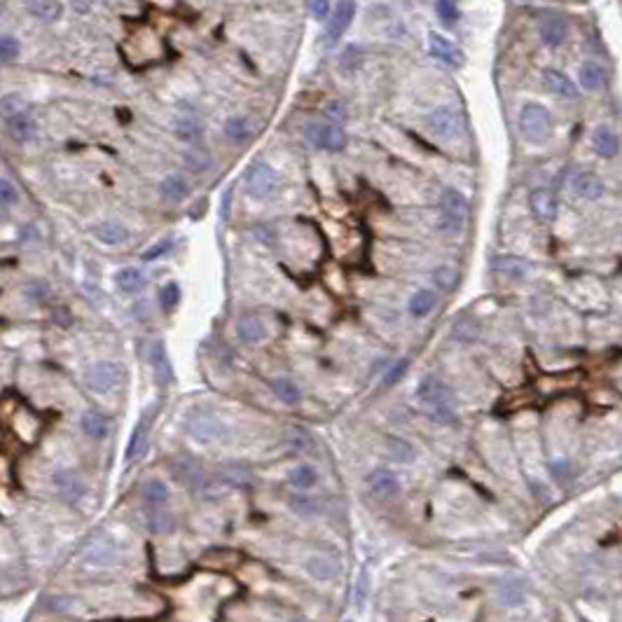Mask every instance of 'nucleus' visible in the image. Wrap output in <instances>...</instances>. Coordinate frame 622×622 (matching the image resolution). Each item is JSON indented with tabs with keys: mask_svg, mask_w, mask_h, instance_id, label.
Segmentation results:
<instances>
[{
	"mask_svg": "<svg viewBox=\"0 0 622 622\" xmlns=\"http://www.w3.org/2000/svg\"><path fill=\"white\" fill-rule=\"evenodd\" d=\"M91 232H94L96 239L105 246H120V243H125L129 236L127 227L120 225V222H101V225H96Z\"/></svg>",
	"mask_w": 622,
	"mask_h": 622,
	"instance_id": "26",
	"label": "nucleus"
},
{
	"mask_svg": "<svg viewBox=\"0 0 622 622\" xmlns=\"http://www.w3.org/2000/svg\"><path fill=\"white\" fill-rule=\"evenodd\" d=\"M272 388H274L276 398H279L281 403H286V405H297V403H299V398H302V393H299V388L295 386L293 381H288V379H276V381L272 384Z\"/></svg>",
	"mask_w": 622,
	"mask_h": 622,
	"instance_id": "36",
	"label": "nucleus"
},
{
	"mask_svg": "<svg viewBox=\"0 0 622 622\" xmlns=\"http://www.w3.org/2000/svg\"><path fill=\"white\" fill-rule=\"evenodd\" d=\"M148 524L155 534H168L173 529V517L164 510L155 508L150 514H148Z\"/></svg>",
	"mask_w": 622,
	"mask_h": 622,
	"instance_id": "43",
	"label": "nucleus"
},
{
	"mask_svg": "<svg viewBox=\"0 0 622 622\" xmlns=\"http://www.w3.org/2000/svg\"><path fill=\"white\" fill-rule=\"evenodd\" d=\"M468 220V199L461 195L459 190L447 188L442 192L440 199V220H437V229L442 234H459L466 227Z\"/></svg>",
	"mask_w": 622,
	"mask_h": 622,
	"instance_id": "1",
	"label": "nucleus"
},
{
	"mask_svg": "<svg viewBox=\"0 0 622 622\" xmlns=\"http://www.w3.org/2000/svg\"><path fill=\"white\" fill-rule=\"evenodd\" d=\"M318 475L316 471H313L311 466H295L293 471L288 473V482L293 485L295 489H311L313 485H316Z\"/></svg>",
	"mask_w": 622,
	"mask_h": 622,
	"instance_id": "34",
	"label": "nucleus"
},
{
	"mask_svg": "<svg viewBox=\"0 0 622 622\" xmlns=\"http://www.w3.org/2000/svg\"><path fill=\"white\" fill-rule=\"evenodd\" d=\"M152 414L155 412H145L141 421L136 424L132 437H129V447H127V461H136L143 456L145 447H148V433H150V424H152Z\"/></svg>",
	"mask_w": 622,
	"mask_h": 622,
	"instance_id": "14",
	"label": "nucleus"
},
{
	"mask_svg": "<svg viewBox=\"0 0 622 622\" xmlns=\"http://www.w3.org/2000/svg\"><path fill=\"white\" fill-rule=\"evenodd\" d=\"M117 381H120V367L115 363H108V360H101V363H96L87 372L89 388L96 391V393H108V391L117 386Z\"/></svg>",
	"mask_w": 622,
	"mask_h": 622,
	"instance_id": "9",
	"label": "nucleus"
},
{
	"mask_svg": "<svg viewBox=\"0 0 622 622\" xmlns=\"http://www.w3.org/2000/svg\"><path fill=\"white\" fill-rule=\"evenodd\" d=\"M80 426H82V431L87 433L89 437H94V440H101V437H105V435H108L110 421L105 419L101 412H94V410H89V412H84V414H82V421H80Z\"/></svg>",
	"mask_w": 622,
	"mask_h": 622,
	"instance_id": "27",
	"label": "nucleus"
},
{
	"mask_svg": "<svg viewBox=\"0 0 622 622\" xmlns=\"http://www.w3.org/2000/svg\"><path fill=\"white\" fill-rule=\"evenodd\" d=\"M17 113H24V101H21L19 96H7L0 101V115H3L5 120L14 117Z\"/></svg>",
	"mask_w": 622,
	"mask_h": 622,
	"instance_id": "47",
	"label": "nucleus"
},
{
	"mask_svg": "<svg viewBox=\"0 0 622 622\" xmlns=\"http://www.w3.org/2000/svg\"><path fill=\"white\" fill-rule=\"evenodd\" d=\"M428 47H431V54L437 61H442L444 66L461 68V66L466 64L463 52H461L454 42H449L447 38H442V35H437V33H431V35H428Z\"/></svg>",
	"mask_w": 622,
	"mask_h": 622,
	"instance_id": "10",
	"label": "nucleus"
},
{
	"mask_svg": "<svg viewBox=\"0 0 622 622\" xmlns=\"http://www.w3.org/2000/svg\"><path fill=\"white\" fill-rule=\"evenodd\" d=\"M407 370H410V360L407 358H403V360H398V363L391 367V370L384 374V379H381V386L384 388H391V386H396L398 381H401L405 374H407Z\"/></svg>",
	"mask_w": 622,
	"mask_h": 622,
	"instance_id": "45",
	"label": "nucleus"
},
{
	"mask_svg": "<svg viewBox=\"0 0 622 622\" xmlns=\"http://www.w3.org/2000/svg\"><path fill=\"white\" fill-rule=\"evenodd\" d=\"M522 136L531 143H545L552 136V115L541 103H526L519 113Z\"/></svg>",
	"mask_w": 622,
	"mask_h": 622,
	"instance_id": "2",
	"label": "nucleus"
},
{
	"mask_svg": "<svg viewBox=\"0 0 622 622\" xmlns=\"http://www.w3.org/2000/svg\"><path fill=\"white\" fill-rule=\"evenodd\" d=\"M236 335L246 344H258L267 337V328L258 316H241L239 323H236Z\"/></svg>",
	"mask_w": 622,
	"mask_h": 622,
	"instance_id": "24",
	"label": "nucleus"
},
{
	"mask_svg": "<svg viewBox=\"0 0 622 622\" xmlns=\"http://www.w3.org/2000/svg\"><path fill=\"white\" fill-rule=\"evenodd\" d=\"M306 141L313 143L321 150L328 152H340L347 145V134L342 132L337 125H309L304 129Z\"/></svg>",
	"mask_w": 622,
	"mask_h": 622,
	"instance_id": "6",
	"label": "nucleus"
},
{
	"mask_svg": "<svg viewBox=\"0 0 622 622\" xmlns=\"http://www.w3.org/2000/svg\"><path fill=\"white\" fill-rule=\"evenodd\" d=\"M529 209H531L536 220L548 225V222L557 218V197L545 188L531 190V195H529Z\"/></svg>",
	"mask_w": 622,
	"mask_h": 622,
	"instance_id": "11",
	"label": "nucleus"
},
{
	"mask_svg": "<svg viewBox=\"0 0 622 622\" xmlns=\"http://www.w3.org/2000/svg\"><path fill=\"white\" fill-rule=\"evenodd\" d=\"M571 188H573L575 195L582 197V199H589V202H594V199H601L606 195L604 180L599 178L597 173H592V171L575 173L573 180H571Z\"/></svg>",
	"mask_w": 622,
	"mask_h": 622,
	"instance_id": "13",
	"label": "nucleus"
},
{
	"mask_svg": "<svg viewBox=\"0 0 622 622\" xmlns=\"http://www.w3.org/2000/svg\"><path fill=\"white\" fill-rule=\"evenodd\" d=\"M143 498L152 505V508H159V505H164L168 501V489L164 482L150 480V482H145V487H143Z\"/></svg>",
	"mask_w": 622,
	"mask_h": 622,
	"instance_id": "35",
	"label": "nucleus"
},
{
	"mask_svg": "<svg viewBox=\"0 0 622 622\" xmlns=\"http://www.w3.org/2000/svg\"><path fill=\"white\" fill-rule=\"evenodd\" d=\"M592 145H594V152H597L599 157L611 159V157H616V155H618V150H620V138H618L616 132H613V129H609V127H599L597 132H594V136H592Z\"/></svg>",
	"mask_w": 622,
	"mask_h": 622,
	"instance_id": "22",
	"label": "nucleus"
},
{
	"mask_svg": "<svg viewBox=\"0 0 622 622\" xmlns=\"http://www.w3.org/2000/svg\"><path fill=\"white\" fill-rule=\"evenodd\" d=\"M188 164H190V168H195V171H204V168L211 166V157L199 148H192L188 152Z\"/></svg>",
	"mask_w": 622,
	"mask_h": 622,
	"instance_id": "49",
	"label": "nucleus"
},
{
	"mask_svg": "<svg viewBox=\"0 0 622 622\" xmlns=\"http://www.w3.org/2000/svg\"><path fill=\"white\" fill-rule=\"evenodd\" d=\"M491 270L501 276H508V279L522 281V279H526L529 265L522 258H514V255H496L494 260H491Z\"/></svg>",
	"mask_w": 622,
	"mask_h": 622,
	"instance_id": "19",
	"label": "nucleus"
},
{
	"mask_svg": "<svg viewBox=\"0 0 622 622\" xmlns=\"http://www.w3.org/2000/svg\"><path fill=\"white\" fill-rule=\"evenodd\" d=\"M150 363H152V370H155L157 381L162 384V386H168V384L173 381V365H171V360H168V353H166L162 342L152 344V349H150Z\"/></svg>",
	"mask_w": 622,
	"mask_h": 622,
	"instance_id": "17",
	"label": "nucleus"
},
{
	"mask_svg": "<svg viewBox=\"0 0 622 622\" xmlns=\"http://www.w3.org/2000/svg\"><path fill=\"white\" fill-rule=\"evenodd\" d=\"M173 473L178 475V480L192 491H199L206 487V475L202 471V466L195 463V461H178L173 468Z\"/></svg>",
	"mask_w": 622,
	"mask_h": 622,
	"instance_id": "21",
	"label": "nucleus"
},
{
	"mask_svg": "<svg viewBox=\"0 0 622 622\" xmlns=\"http://www.w3.org/2000/svg\"><path fill=\"white\" fill-rule=\"evenodd\" d=\"M159 192H162V197L168 199V202H183V199L190 195V180L180 173H171L162 180Z\"/></svg>",
	"mask_w": 622,
	"mask_h": 622,
	"instance_id": "25",
	"label": "nucleus"
},
{
	"mask_svg": "<svg viewBox=\"0 0 622 622\" xmlns=\"http://www.w3.org/2000/svg\"><path fill=\"white\" fill-rule=\"evenodd\" d=\"M288 442H293L297 449H309L311 447L309 435H306L304 431H299V428H290V431H288Z\"/></svg>",
	"mask_w": 622,
	"mask_h": 622,
	"instance_id": "52",
	"label": "nucleus"
},
{
	"mask_svg": "<svg viewBox=\"0 0 622 622\" xmlns=\"http://www.w3.org/2000/svg\"><path fill=\"white\" fill-rule=\"evenodd\" d=\"M541 40L548 47H559L566 40V21L559 14H548L541 21Z\"/></svg>",
	"mask_w": 622,
	"mask_h": 622,
	"instance_id": "18",
	"label": "nucleus"
},
{
	"mask_svg": "<svg viewBox=\"0 0 622 622\" xmlns=\"http://www.w3.org/2000/svg\"><path fill=\"white\" fill-rule=\"evenodd\" d=\"M604 80H606L604 68L599 66V64H592V61H587V64L580 68V84H582V89L599 91V89L604 87Z\"/></svg>",
	"mask_w": 622,
	"mask_h": 622,
	"instance_id": "32",
	"label": "nucleus"
},
{
	"mask_svg": "<svg viewBox=\"0 0 622 622\" xmlns=\"http://www.w3.org/2000/svg\"><path fill=\"white\" fill-rule=\"evenodd\" d=\"M309 10L313 14V19L323 21L326 17H330V10H333V5H330L328 0H316V3H309Z\"/></svg>",
	"mask_w": 622,
	"mask_h": 622,
	"instance_id": "54",
	"label": "nucleus"
},
{
	"mask_svg": "<svg viewBox=\"0 0 622 622\" xmlns=\"http://www.w3.org/2000/svg\"><path fill=\"white\" fill-rule=\"evenodd\" d=\"M431 419L437 421V424H447V426L456 424V421H459V419H456V414L451 412V407H449V405H444V407H433Z\"/></svg>",
	"mask_w": 622,
	"mask_h": 622,
	"instance_id": "50",
	"label": "nucleus"
},
{
	"mask_svg": "<svg viewBox=\"0 0 622 622\" xmlns=\"http://www.w3.org/2000/svg\"><path fill=\"white\" fill-rule=\"evenodd\" d=\"M171 248H173V241H171V239H164V241H159V243L152 246V248L145 250V253H143V260H148V263H152V260L162 258L164 253H168Z\"/></svg>",
	"mask_w": 622,
	"mask_h": 622,
	"instance_id": "51",
	"label": "nucleus"
},
{
	"mask_svg": "<svg viewBox=\"0 0 622 622\" xmlns=\"http://www.w3.org/2000/svg\"><path fill=\"white\" fill-rule=\"evenodd\" d=\"M188 433L202 444H216L227 437V428L209 412H192L188 417Z\"/></svg>",
	"mask_w": 622,
	"mask_h": 622,
	"instance_id": "3",
	"label": "nucleus"
},
{
	"mask_svg": "<svg viewBox=\"0 0 622 622\" xmlns=\"http://www.w3.org/2000/svg\"><path fill=\"white\" fill-rule=\"evenodd\" d=\"M417 398L421 403H426L431 407H444L454 401V391H451L442 379L428 374V377L417 386Z\"/></svg>",
	"mask_w": 622,
	"mask_h": 622,
	"instance_id": "8",
	"label": "nucleus"
},
{
	"mask_svg": "<svg viewBox=\"0 0 622 622\" xmlns=\"http://www.w3.org/2000/svg\"><path fill=\"white\" fill-rule=\"evenodd\" d=\"M19 202V192L10 180L0 178V206H14Z\"/></svg>",
	"mask_w": 622,
	"mask_h": 622,
	"instance_id": "48",
	"label": "nucleus"
},
{
	"mask_svg": "<svg viewBox=\"0 0 622 622\" xmlns=\"http://www.w3.org/2000/svg\"><path fill=\"white\" fill-rule=\"evenodd\" d=\"M290 505H293V510L302 512V514H313V512H316V503H313L311 498L295 496L293 501H290Z\"/></svg>",
	"mask_w": 622,
	"mask_h": 622,
	"instance_id": "53",
	"label": "nucleus"
},
{
	"mask_svg": "<svg viewBox=\"0 0 622 622\" xmlns=\"http://www.w3.org/2000/svg\"><path fill=\"white\" fill-rule=\"evenodd\" d=\"M175 134H178L183 141L195 143L202 138V125H199L195 117H180L175 122Z\"/></svg>",
	"mask_w": 622,
	"mask_h": 622,
	"instance_id": "39",
	"label": "nucleus"
},
{
	"mask_svg": "<svg viewBox=\"0 0 622 622\" xmlns=\"http://www.w3.org/2000/svg\"><path fill=\"white\" fill-rule=\"evenodd\" d=\"M433 281H435V286L440 288V290H454L456 288V283H459V272L454 270V267H449V265H440L437 267V270L433 272Z\"/></svg>",
	"mask_w": 622,
	"mask_h": 622,
	"instance_id": "38",
	"label": "nucleus"
},
{
	"mask_svg": "<svg viewBox=\"0 0 622 622\" xmlns=\"http://www.w3.org/2000/svg\"><path fill=\"white\" fill-rule=\"evenodd\" d=\"M225 136L232 143H246L253 136L250 122L246 120V117H241V115H234V117H229L225 122Z\"/></svg>",
	"mask_w": 622,
	"mask_h": 622,
	"instance_id": "31",
	"label": "nucleus"
},
{
	"mask_svg": "<svg viewBox=\"0 0 622 622\" xmlns=\"http://www.w3.org/2000/svg\"><path fill=\"white\" fill-rule=\"evenodd\" d=\"M353 14H356V3H351V0H347V3H337L333 14L328 17V28H326V45H337L342 40V35L347 33V28L351 26L353 21Z\"/></svg>",
	"mask_w": 622,
	"mask_h": 622,
	"instance_id": "7",
	"label": "nucleus"
},
{
	"mask_svg": "<svg viewBox=\"0 0 622 622\" xmlns=\"http://www.w3.org/2000/svg\"><path fill=\"white\" fill-rule=\"evenodd\" d=\"M178 302H180L178 283H166V286L159 290V306H162V311L171 313L175 306H178Z\"/></svg>",
	"mask_w": 622,
	"mask_h": 622,
	"instance_id": "41",
	"label": "nucleus"
},
{
	"mask_svg": "<svg viewBox=\"0 0 622 622\" xmlns=\"http://www.w3.org/2000/svg\"><path fill=\"white\" fill-rule=\"evenodd\" d=\"M435 302H437V295L433 293V290H417L410 299V313L417 318L426 316V313L435 306Z\"/></svg>",
	"mask_w": 622,
	"mask_h": 622,
	"instance_id": "33",
	"label": "nucleus"
},
{
	"mask_svg": "<svg viewBox=\"0 0 622 622\" xmlns=\"http://www.w3.org/2000/svg\"><path fill=\"white\" fill-rule=\"evenodd\" d=\"M543 82L548 84L550 91H555V94L562 96V98H568V101H575V98L580 96L578 87H575V84L568 80L564 73L555 71V68H548V71L543 73Z\"/></svg>",
	"mask_w": 622,
	"mask_h": 622,
	"instance_id": "20",
	"label": "nucleus"
},
{
	"mask_svg": "<svg viewBox=\"0 0 622 622\" xmlns=\"http://www.w3.org/2000/svg\"><path fill=\"white\" fill-rule=\"evenodd\" d=\"M7 132H10L12 141H17V143H30L38 136V122L30 117L26 110L24 113H17L14 117L7 120Z\"/></svg>",
	"mask_w": 622,
	"mask_h": 622,
	"instance_id": "15",
	"label": "nucleus"
},
{
	"mask_svg": "<svg viewBox=\"0 0 622 622\" xmlns=\"http://www.w3.org/2000/svg\"><path fill=\"white\" fill-rule=\"evenodd\" d=\"M367 487H370V491L377 498H391V496L398 494L401 482H398V478L391 471H386V468H379V471H374L370 478H367Z\"/></svg>",
	"mask_w": 622,
	"mask_h": 622,
	"instance_id": "16",
	"label": "nucleus"
},
{
	"mask_svg": "<svg viewBox=\"0 0 622 622\" xmlns=\"http://www.w3.org/2000/svg\"><path fill=\"white\" fill-rule=\"evenodd\" d=\"M293 622H302V620H293Z\"/></svg>",
	"mask_w": 622,
	"mask_h": 622,
	"instance_id": "55",
	"label": "nucleus"
},
{
	"mask_svg": "<svg viewBox=\"0 0 622 622\" xmlns=\"http://www.w3.org/2000/svg\"><path fill=\"white\" fill-rule=\"evenodd\" d=\"M426 125L437 138L451 141V138H456L461 134V129H463V120H461L459 110L449 108V105H440V108H435L426 117Z\"/></svg>",
	"mask_w": 622,
	"mask_h": 622,
	"instance_id": "5",
	"label": "nucleus"
},
{
	"mask_svg": "<svg viewBox=\"0 0 622 622\" xmlns=\"http://www.w3.org/2000/svg\"><path fill=\"white\" fill-rule=\"evenodd\" d=\"M451 333H454V340H461V342H473V340H478L480 326L475 323L473 318H461L459 323L454 326V330H451Z\"/></svg>",
	"mask_w": 622,
	"mask_h": 622,
	"instance_id": "44",
	"label": "nucleus"
},
{
	"mask_svg": "<svg viewBox=\"0 0 622 622\" xmlns=\"http://www.w3.org/2000/svg\"><path fill=\"white\" fill-rule=\"evenodd\" d=\"M54 487L59 491V496L64 498V501H68V503H78L80 498L87 494V485H84V480L73 471L54 473Z\"/></svg>",
	"mask_w": 622,
	"mask_h": 622,
	"instance_id": "12",
	"label": "nucleus"
},
{
	"mask_svg": "<svg viewBox=\"0 0 622 622\" xmlns=\"http://www.w3.org/2000/svg\"><path fill=\"white\" fill-rule=\"evenodd\" d=\"M115 283H117V288L125 290V293H138V290L145 288V274L141 270H136V267H125V270H120L117 276H115Z\"/></svg>",
	"mask_w": 622,
	"mask_h": 622,
	"instance_id": "29",
	"label": "nucleus"
},
{
	"mask_svg": "<svg viewBox=\"0 0 622 622\" xmlns=\"http://www.w3.org/2000/svg\"><path fill=\"white\" fill-rule=\"evenodd\" d=\"M21 54V45L14 35H0V64H12Z\"/></svg>",
	"mask_w": 622,
	"mask_h": 622,
	"instance_id": "40",
	"label": "nucleus"
},
{
	"mask_svg": "<svg viewBox=\"0 0 622 622\" xmlns=\"http://www.w3.org/2000/svg\"><path fill=\"white\" fill-rule=\"evenodd\" d=\"M388 444H391L388 447L391 456H393L396 461H401V463H412V461L417 459V449H414L407 440H403V437H391Z\"/></svg>",
	"mask_w": 622,
	"mask_h": 622,
	"instance_id": "37",
	"label": "nucleus"
},
{
	"mask_svg": "<svg viewBox=\"0 0 622 622\" xmlns=\"http://www.w3.org/2000/svg\"><path fill=\"white\" fill-rule=\"evenodd\" d=\"M526 599V589L517 580H503L498 585V601L501 606H522Z\"/></svg>",
	"mask_w": 622,
	"mask_h": 622,
	"instance_id": "30",
	"label": "nucleus"
},
{
	"mask_svg": "<svg viewBox=\"0 0 622 622\" xmlns=\"http://www.w3.org/2000/svg\"><path fill=\"white\" fill-rule=\"evenodd\" d=\"M304 566H306V571H309L311 578H316V580H333L340 575V564H337L335 559L323 557V555L309 557Z\"/></svg>",
	"mask_w": 622,
	"mask_h": 622,
	"instance_id": "23",
	"label": "nucleus"
},
{
	"mask_svg": "<svg viewBox=\"0 0 622 622\" xmlns=\"http://www.w3.org/2000/svg\"><path fill=\"white\" fill-rule=\"evenodd\" d=\"M279 173L265 162H255L246 173V192L255 199H270L279 190Z\"/></svg>",
	"mask_w": 622,
	"mask_h": 622,
	"instance_id": "4",
	"label": "nucleus"
},
{
	"mask_svg": "<svg viewBox=\"0 0 622 622\" xmlns=\"http://www.w3.org/2000/svg\"><path fill=\"white\" fill-rule=\"evenodd\" d=\"M26 10L30 17L38 21H57L64 12V3H54V0H38V3H28Z\"/></svg>",
	"mask_w": 622,
	"mask_h": 622,
	"instance_id": "28",
	"label": "nucleus"
},
{
	"mask_svg": "<svg viewBox=\"0 0 622 622\" xmlns=\"http://www.w3.org/2000/svg\"><path fill=\"white\" fill-rule=\"evenodd\" d=\"M360 64H363V50L358 45H349L340 59V66L344 71H356V68H360Z\"/></svg>",
	"mask_w": 622,
	"mask_h": 622,
	"instance_id": "46",
	"label": "nucleus"
},
{
	"mask_svg": "<svg viewBox=\"0 0 622 622\" xmlns=\"http://www.w3.org/2000/svg\"><path fill=\"white\" fill-rule=\"evenodd\" d=\"M435 12H437V17H440V21L444 26H454L456 21L461 19L459 5L451 3V0H440V3H435Z\"/></svg>",
	"mask_w": 622,
	"mask_h": 622,
	"instance_id": "42",
	"label": "nucleus"
}]
</instances>
